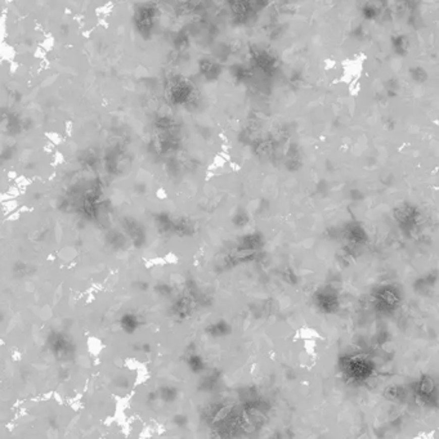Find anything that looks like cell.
Segmentation results:
<instances>
[{"label":"cell","instance_id":"cell-2","mask_svg":"<svg viewBox=\"0 0 439 439\" xmlns=\"http://www.w3.org/2000/svg\"><path fill=\"white\" fill-rule=\"evenodd\" d=\"M272 439H281V438H280V435H276V436L273 435V436H272Z\"/></svg>","mask_w":439,"mask_h":439},{"label":"cell","instance_id":"cell-1","mask_svg":"<svg viewBox=\"0 0 439 439\" xmlns=\"http://www.w3.org/2000/svg\"><path fill=\"white\" fill-rule=\"evenodd\" d=\"M363 231L361 227H358L357 224H354L353 227L349 228V238L354 242H361L363 241Z\"/></svg>","mask_w":439,"mask_h":439}]
</instances>
